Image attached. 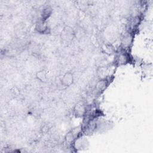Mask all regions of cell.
<instances>
[{
  "mask_svg": "<svg viewBox=\"0 0 153 153\" xmlns=\"http://www.w3.org/2000/svg\"><path fill=\"white\" fill-rule=\"evenodd\" d=\"M130 60V55L127 51V50L121 48V49L117 52L115 58V63L117 66L126 65L128 63Z\"/></svg>",
  "mask_w": 153,
  "mask_h": 153,
  "instance_id": "6da1fadb",
  "label": "cell"
},
{
  "mask_svg": "<svg viewBox=\"0 0 153 153\" xmlns=\"http://www.w3.org/2000/svg\"><path fill=\"white\" fill-rule=\"evenodd\" d=\"M35 30L38 33L43 35L49 34L51 32L50 27L48 25L47 21H43L40 19H38L36 22L35 26Z\"/></svg>",
  "mask_w": 153,
  "mask_h": 153,
  "instance_id": "7a4b0ae2",
  "label": "cell"
},
{
  "mask_svg": "<svg viewBox=\"0 0 153 153\" xmlns=\"http://www.w3.org/2000/svg\"><path fill=\"white\" fill-rule=\"evenodd\" d=\"M111 78H102L100 79L95 85V90L97 93H101L103 92L108 87L110 84Z\"/></svg>",
  "mask_w": 153,
  "mask_h": 153,
  "instance_id": "3957f363",
  "label": "cell"
},
{
  "mask_svg": "<svg viewBox=\"0 0 153 153\" xmlns=\"http://www.w3.org/2000/svg\"><path fill=\"white\" fill-rule=\"evenodd\" d=\"M87 108L82 103L76 104L74 108V114L76 117H84L87 115Z\"/></svg>",
  "mask_w": 153,
  "mask_h": 153,
  "instance_id": "277c9868",
  "label": "cell"
},
{
  "mask_svg": "<svg viewBox=\"0 0 153 153\" xmlns=\"http://www.w3.org/2000/svg\"><path fill=\"white\" fill-rule=\"evenodd\" d=\"M72 143L74 148L78 149H81L82 148H86L88 143L86 138L84 136L80 134L74 140Z\"/></svg>",
  "mask_w": 153,
  "mask_h": 153,
  "instance_id": "5b68a950",
  "label": "cell"
},
{
  "mask_svg": "<svg viewBox=\"0 0 153 153\" xmlns=\"http://www.w3.org/2000/svg\"><path fill=\"white\" fill-rule=\"evenodd\" d=\"M74 81V75L70 72H66L60 78L61 85L63 87H67L71 86Z\"/></svg>",
  "mask_w": 153,
  "mask_h": 153,
  "instance_id": "8992f818",
  "label": "cell"
},
{
  "mask_svg": "<svg viewBox=\"0 0 153 153\" xmlns=\"http://www.w3.org/2000/svg\"><path fill=\"white\" fill-rule=\"evenodd\" d=\"M133 35L131 32L126 33L121 39V48L128 50L133 42Z\"/></svg>",
  "mask_w": 153,
  "mask_h": 153,
  "instance_id": "52a82bcc",
  "label": "cell"
},
{
  "mask_svg": "<svg viewBox=\"0 0 153 153\" xmlns=\"http://www.w3.org/2000/svg\"><path fill=\"white\" fill-rule=\"evenodd\" d=\"M53 12V9L50 6H44L40 13L39 19L43 21H47V20L50 17Z\"/></svg>",
  "mask_w": 153,
  "mask_h": 153,
  "instance_id": "ba28073f",
  "label": "cell"
},
{
  "mask_svg": "<svg viewBox=\"0 0 153 153\" xmlns=\"http://www.w3.org/2000/svg\"><path fill=\"white\" fill-rule=\"evenodd\" d=\"M36 78L38 79L42 82H44L47 79V74L45 71L41 70L37 72L36 74Z\"/></svg>",
  "mask_w": 153,
  "mask_h": 153,
  "instance_id": "9c48e42d",
  "label": "cell"
},
{
  "mask_svg": "<svg viewBox=\"0 0 153 153\" xmlns=\"http://www.w3.org/2000/svg\"><path fill=\"white\" fill-rule=\"evenodd\" d=\"M105 51L106 53L111 54V53H113V52L114 51V50L113 47L111 46V45H105Z\"/></svg>",
  "mask_w": 153,
  "mask_h": 153,
  "instance_id": "30bf717a",
  "label": "cell"
}]
</instances>
